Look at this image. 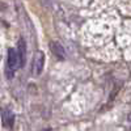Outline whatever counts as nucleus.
Instances as JSON below:
<instances>
[{
	"mask_svg": "<svg viewBox=\"0 0 131 131\" xmlns=\"http://www.w3.org/2000/svg\"><path fill=\"white\" fill-rule=\"evenodd\" d=\"M21 67V60L18 57V52L16 49L8 50V68H7V76L8 79L13 78V72Z\"/></svg>",
	"mask_w": 131,
	"mask_h": 131,
	"instance_id": "nucleus-1",
	"label": "nucleus"
},
{
	"mask_svg": "<svg viewBox=\"0 0 131 131\" xmlns=\"http://www.w3.org/2000/svg\"><path fill=\"white\" fill-rule=\"evenodd\" d=\"M43 66H45V54L42 51H38L34 57V62H33V73L34 75H41Z\"/></svg>",
	"mask_w": 131,
	"mask_h": 131,
	"instance_id": "nucleus-2",
	"label": "nucleus"
},
{
	"mask_svg": "<svg viewBox=\"0 0 131 131\" xmlns=\"http://www.w3.org/2000/svg\"><path fill=\"white\" fill-rule=\"evenodd\" d=\"M2 121L4 127L7 128H12L13 123H15V114L9 110V109H3L2 110Z\"/></svg>",
	"mask_w": 131,
	"mask_h": 131,
	"instance_id": "nucleus-3",
	"label": "nucleus"
},
{
	"mask_svg": "<svg viewBox=\"0 0 131 131\" xmlns=\"http://www.w3.org/2000/svg\"><path fill=\"white\" fill-rule=\"evenodd\" d=\"M50 47H51L52 54H54V55H55L59 60H63V59H64V49H63V46L60 45V43H58V42H51V43H50Z\"/></svg>",
	"mask_w": 131,
	"mask_h": 131,
	"instance_id": "nucleus-4",
	"label": "nucleus"
},
{
	"mask_svg": "<svg viewBox=\"0 0 131 131\" xmlns=\"http://www.w3.org/2000/svg\"><path fill=\"white\" fill-rule=\"evenodd\" d=\"M18 57H20V60H21V66H24L25 63V59H26V45H25V41L21 38L18 41Z\"/></svg>",
	"mask_w": 131,
	"mask_h": 131,
	"instance_id": "nucleus-5",
	"label": "nucleus"
}]
</instances>
